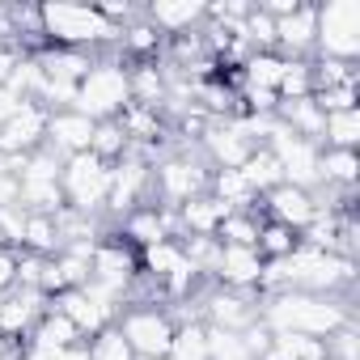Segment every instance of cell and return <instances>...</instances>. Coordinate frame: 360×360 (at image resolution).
I'll use <instances>...</instances> for the list:
<instances>
[{"label":"cell","mask_w":360,"mask_h":360,"mask_svg":"<svg viewBox=\"0 0 360 360\" xmlns=\"http://www.w3.org/2000/svg\"><path fill=\"white\" fill-rule=\"evenodd\" d=\"M259 322L280 335H309V339H326L330 330H339L343 322H356V292H335V297H314V292H271L259 297Z\"/></svg>","instance_id":"6da1fadb"},{"label":"cell","mask_w":360,"mask_h":360,"mask_svg":"<svg viewBox=\"0 0 360 360\" xmlns=\"http://www.w3.org/2000/svg\"><path fill=\"white\" fill-rule=\"evenodd\" d=\"M127 102H131V94H127V60H123V51L119 47L94 51V68L81 77L72 110H81L94 123H106V119H119V110Z\"/></svg>","instance_id":"7a4b0ae2"},{"label":"cell","mask_w":360,"mask_h":360,"mask_svg":"<svg viewBox=\"0 0 360 360\" xmlns=\"http://www.w3.org/2000/svg\"><path fill=\"white\" fill-rule=\"evenodd\" d=\"M43 9V39L47 47L68 51H106L119 47V30L102 22L94 5H39Z\"/></svg>","instance_id":"3957f363"},{"label":"cell","mask_w":360,"mask_h":360,"mask_svg":"<svg viewBox=\"0 0 360 360\" xmlns=\"http://www.w3.org/2000/svg\"><path fill=\"white\" fill-rule=\"evenodd\" d=\"M318 9V39H314V60H339L356 64L360 60V0H326Z\"/></svg>","instance_id":"277c9868"},{"label":"cell","mask_w":360,"mask_h":360,"mask_svg":"<svg viewBox=\"0 0 360 360\" xmlns=\"http://www.w3.org/2000/svg\"><path fill=\"white\" fill-rule=\"evenodd\" d=\"M115 330L127 339L136 360H165L178 326L165 305H123L115 318Z\"/></svg>","instance_id":"5b68a950"},{"label":"cell","mask_w":360,"mask_h":360,"mask_svg":"<svg viewBox=\"0 0 360 360\" xmlns=\"http://www.w3.org/2000/svg\"><path fill=\"white\" fill-rule=\"evenodd\" d=\"M60 191H64V208H72L81 217H102L106 191H110V165L98 161L94 153L68 157L60 169Z\"/></svg>","instance_id":"8992f818"},{"label":"cell","mask_w":360,"mask_h":360,"mask_svg":"<svg viewBox=\"0 0 360 360\" xmlns=\"http://www.w3.org/2000/svg\"><path fill=\"white\" fill-rule=\"evenodd\" d=\"M255 322H259V292H238V288H221V284L204 288V326L242 335Z\"/></svg>","instance_id":"52a82bcc"},{"label":"cell","mask_w":360,"mask_h":360,"mask_svg":"<svg viewBox=\"0 0 360 360\" xmlns=\"http://www.w3.org/2000/svg\"><path fill=\"white\" fill-rule=\"evenodd\" d=\"M47 106H39V102H26L5 127H0V153L5 157H30V153H39L43 144H47Z\"/></svg>","instance_id":"ba28073f"},{"label":"cell","mask_w":360,"mask_h":360,"mask_svg":"<svg viewBox=\"0 0 360 360\" xmlns=\"http://www.w3.org/2000/svg\"><path fill=\"white\" fill-rule=\"evenodd\" d=\"M259 212H263V221H276V225H284V229L301 233V229L318 217V204H314V195H309V191L280 183V187H271L267 195H259Z\"/></svg>","instance_id":"9c48e42d"},{"label":"cell","mask_w":360,"mask_h":360,"mask_svg":"<svg viewBox=\"0 0 360 360\" xmlns=\"http://www.w3.org/2000/svg\"><path fill=\"white\" fill-rule=\"evenodd\" d=\"M314 39H318V9L309 0L276 22V51L284 60H314Z\"/></svg>","instance_id":"30bf717a"},{"label":"cell","mask_w":360,"mask_h":360,"mask_svg":"<svg viewBox=\"0 0 360 360\" xmlns=\"http://www.w3.org/2000/svg\"><path fill=\"white\" fill-rule=\"evenodd\" d=\"M94 119H85L81 110H51L47 115V144L43 148H51L60 161H68V157H77V153H89V140H94Z\"/></svg>","instance_id":"8fae6325"},{"label":"cell","mask_w":360,"mask_h":360,"mask_svg":"<svg viewBox=\"0 0 360 360\" xmlns=\"http://www.w3.org/2000/svg\"><path fill=\"white\" fill-rule=\"evenodd\" d=\"M259 276H263V255L255 246H221L212 284L238 288V292H259Z\"/></svg>","instance_id":"7c38bea8"},{"label":"cell","mask_w":360,"mask_h":360,"mask_svg":"<svg viewBox=\"0 0 360 360\" xmlns=\"http://www.w3.org/2000/svg\"><path fill=\"white\" fill-rule=\"evenodd\" d=\"M204 18H208V5H195V0H178V5L157 0V5H144V22H148L161 39L191 34V30L204 26Z\"/></svg>","instance_id":"4fadbf2b"},{"label":"cell","mask_w":360,"mask_h":360,"mask_svg":"<svg viewBox=\"0 0 360 360\" xmlns=\"http://www.w3.org/2000/svg\"><path fill=\"white\" fill-rule=\"evenodd\" d=\"M356 148H322L318 153V187H356ZM314 187V191H318Z\"/></svg>","instance_id":"5bb4252c"},{"label":"cell","mask_w":360,"mask_h":360,"mask_svg":"<svg viewBox=\"0 0 360 360\" xmlns=\"http://www.w3.org/2000/svg\"><path fill=\"white\" fill-rule=\"evenodd\" d=\"M60 225H56V217H43V212H26V233H22V250L26 255H43V259H51V255H60Z\"/></svg>","instance_id":"9a60e30c"},{"label":"cell","mask_w":360,"mask_h":360,"mask_svg":"<svg viewBox=\"0 0 360 360\" xmlns=\"http://www.w3.org/2000/svg\"><path fill=\"white\" fill-rule=\"evenodd\" d=\"M284 68H288V60H284L280 51H259V56H250V60L242 64V77H246V85H255V89H271V94H276Z\"/></svg>","instance_id":"2e32d148"},{"label":"cell","mask_w":360,"mask_h":360,"mask_svg":"<svg viewBox=\"0 0 360 360\" xmlns=\"http://www.w3.org/2000/svg\"><path fill=\"white\" fill-rule=\"evenodd\" d=\"M356 140H360V106L326 115V123H322V144H318V148H356Z\"/></svg>","instance_id":"e0dca14e"},{"label":"cell","mask_w":360,"mask_h":360,"mask_svg":"<svg viewBox=\"0 0 360 360\" xmlns=\"http://www.w3.org/2000/svg\"><path fill=\"white\" fill-rule=\"evenodd\" d=\"M242 178L255 187V195H267L271 187H280L284 183V174H280V161L267 153V148H255L246 161H242Z\"/></svg>","instance_id":"ac0fdd59"},{"label":"cell","mask_w":360,"mask_h":360,"mask_svg":"<svg viewBox=\"0 0 360 360\" xmlns=\"http://www.w3.org/2000/svg\"><path fill=\"white\" fill-rule=\"evenodd\" d=\"M259 229H263V212H229L217 229V242L221 246H255L259 242Z\"/></svg>","instance_id":"d6986e66"},{"label":"cell","mask_w":360,"mask_h":360,"mask_svg":"<svg viewBox=\"0 0 360 360\" xmlns=\"http://www.w3.org/2000/svg\"><path fill=\"white\" fill-rule=\"evenodd\" d=\"M127 148H131V140L123 136V127H119L115 119H106V123H98V127H94L89 153H94L98 161H106V165H119V161L127 157Z\"/></svg>","instance_id":"ffe728a7"},{"label":"cell","mask_w":360,"mask_h":360,"mask_svg":"<svg viewBox=\"0 0 360 360\" xmlns=\"http://www.w3.org/2000/svg\"><path fill=\"white\" fill-rule=\"evenodd\" d=\"M165 360H208V326H204V322L178 326Z\"/></svg>","instance_id":"44dd1931"},{"label":"cell","mask_w":360,"mask_h":360,"mask_svg":"<svg viewBox=\"0 0 360 360\" xmlns=\"http://www.w3.org/2000/svg\"><path fill=\"white\" fill-rule=\"evenodd\" d=\"M297 246H301V242H297V233H292V229H284V225H276V221H263V229H259V242H255V250L263 255V263L288 259Z\"/></svg>","instance_id":"7402d4cb"},{"label":"cell","mask_w":360,"mask_h":360,"mask_svg":"<svg viewBox=\"0 0 360 360\" xmlns=\"http://www.w3.org/2000/svg\"><path fill=\"white\" fill-rule=\"evenodd\" d=\"M242 39H246V47L259 56V51H276V22L255 5L250 13H246V22H242Z\"/></svg>","instance_id":"603a6c76"},{"label":"cell","mask_w":360,"mask_h":360,"mask_svg":"<svg viewBox=\"0 0 360 360\" xmlns=\"http://www.w3.org/2000/svg\"><path fill=\"white\" fill-rule=\"evenodd\" d=\"M85 347H89V360H136V352L127 347V339L115 326H106L94 339H85Z\"/></svg>","instance_id":"cb8c5ba5"},{"label":"cell","mask_w":360,"mask_h":360,"mask_svg":"<svg viewBox=\"0 0 360 360\" xmlns=\"http://www.w3.org/2000/svg\"><path fill=\"white\" fill-rule=\"evenodd\" d=\"M322 347H326L330 360H360V326L356 322H343L339 330H330L322 339Z\"/></svg>","instance_id":"d4e9b609"},{"label":"cell","mask_w":360,"mask_h":360,"mask_svg":"<svg viewBox=\"0 0 360 360\" xmlns=\"http://www.w3.org/2000/svg\"><path fill=\"white\" fill-rule=\"evenodd\" d=\"M13 276H18V250L0 246V297L13 288Z\"/></svg>","instance_id":"484cf974"},{"label":"cell","mask_w":360,"mask_h":360,"mask_svg":"<svg viewBox=\"0 0 360 360\" xmlns=\"http://www.w3.org/2000/svg\"><path fill=\"white\" fill-rule=\"evenodd\" d=\"M22 106H26V98H18L9 85H0V127H5V123H9V119L22 110Z\"/></svg>","instance_id":"4316f807"},{"label":"cell","mask_w":360,"mask_h":360,"mask_svg":"<svg viewBox=\"0 0 360 360\" xmlns=\"http://www.w3.org/2000/svg\"><path fill=\"white\" fill-rule=\"evenodd\" d=\"M47 360H89V347H85V343H72V347H60V352H51Z\"/></svg>","instance_id":"83f0119b"},{"label":"cell","mask_w":360,"mask_h":360,"mask_svg":"<svg viewBox=\"0 0 360 360\" xmlns=\"http://www.w3.org/2000/svg\"><path fill=\"white\" fill-rule=\"evenodd\" d=\"M0 360H18V352H13L9 343H0Z\"/></svg>","instance_id":"f1b7e54d"},{"label":"cell","mask_w":360,"mask_h":360,"mask_svg":"<svg viewBox=\"0 0 360 360\" xmlns=\"http://www.w3.org/2000/svg\"><path fill=\"white\" fill-rule=\"evenodd\" d=\"M0 246H5V242H0Z\"/></svg>","instance_id":"f546056e"},{"label":"cell","mask_w":360,"mask_h":360,"mask_svg":"<svg viewBox=\"0 0 360 360\" xmlns=\"http://www.w3.org/2000/svg\"><path fill=\"white\" fill-rule=\"evenodd\" d=\"M326 360H330V356H326Z\"/></svg>","instance_id":"4dcf8cb0"}]
</instances>
